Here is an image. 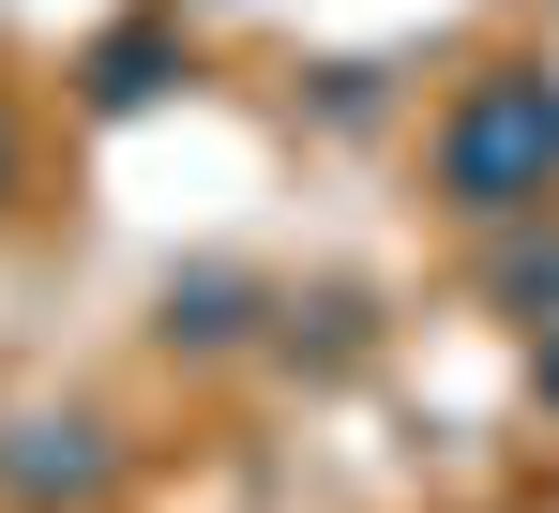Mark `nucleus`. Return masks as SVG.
<instances>
[{"label":"nucleus","mask_w":559,"mask_h":513,"mask_svg":"<svg viewBox=\"0 0 559 513\" xmlns=\"http://www.w3.org/2000/svg\"><path fill=\"white\" fill-rule=\"evenodd\" d=\"M424 181H439L454 227H530L559 196V61L468 76L454 106H439V136H424Z\"/></svg>","instance_id":"f257e3e1"},{"label":"nucleus","mask_w":559,"mask_h":513,"mask_svg":"<svg viewBox=\"0 0 559 513\" xmlns=\"http://www.w3.org/2000/svg\"><path fill=\"white\" fill-rule=\"evenodd\" d=\"M106 423L92 408H31V423H0V499H106Z\"/></svg>","instance_id":"f03ea898"},{"label":"nucleus","mask_w":559,"mask_h":513,"mask_svg":"<svg viewBox=\"0 0 559 513\" xmlns=\"http://www.w3.org/2000/svg\"><path fill=\"white\" fill-rule=\"evenodd\" d=\"M167 76H182V31H167V15H121V31L92 46V106H106V121H136Z\"/></svg>","instance_id":"7ed1b4c3"},{"label":"nucleus","mask_w":559,"mask_h":513,"mask_svg":"<svg viewBox=\"0 0 559 513\" xmlns=\"http://www.w3.org/2000/svg\"><path fill=\"white\" fill-rule=\"evenodd\" d=\"M484 302H499L514 333H559V227H545V242H499V256H484Z\"/></svg>","instance_id":"20e7f679"},{"label":"nucleus","mask_w":559,"mask_h":513,"mask_svg":"<svg viewBox=\"0 0 559 513\" xmlns=\"http://www.w3.org/2000/svg\"><path fill=\"white\" fill-rule=\"evenodd\" d=\"M15 167H31V136H15V106H0V196H15Z\"/></svg>","instance_id":"39448f33"},{"label":"nucleus","mask_w":559,"mask_h":513,"mask_svg":"<svg viewBox=\"0 0 559 513\" xmlns=\"http://www.w3.org/2000/svg\"><path fill=\"white\" fill-rule=\"evenodd\" d=\"M530 378H545V408H559V333H530Z\"/></svg>","instance_id":"423d86ee"}]
</instances>
